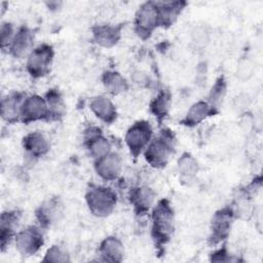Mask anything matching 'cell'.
I'll return each instance as SVG.
<instances>
[{"instance_id":"obj_1","label":"cell","mask_w":263,"mask_h":263,"mask_svg":"<svg viewBox=\"0 0 263 263\" xmlns=\"http://www.w3.org/2000/svg\"><path fill=\"white\" fill-rule=\"evenodd\" d=\"M150 234L160 253L170 242L175 231V212L167 198L158 199L150 212Z\"/></svg>"},{"instance_id":"obj_2","label":"cell","mask_w":263,"mask_h":263,"mask_svg":"<svg viewBox=\"0 0 263 263\" xmlns=\"http://www.w3.org/2000/svg\"><path fill=\"white\" fill-rule=\"evenodd\" d=\"M177 145L176 135L168 127H163L159 133L153 137L143 156L145 161L155 170L164 168L173 154L175 153Z\"/></svg>"},{"instance_id":"obj_3","label":"cell","mask_w":263,"mask_h":263,"mask_svg":"<svg viewBox=\"0 0 263 263\" xmlns=\"http://www.w3.org/2000/svg\"><path fill=\"white\" fill-rule=\"evenodd\" d=\"M116 192L108 186L91 184L84 194V200L90 214L97 218H107L117 204Z\"/></svg>"},{"instance_id":"obj_4","label":"cell","mask_w":263,"mask_h":263,"mask_svg":"<svg viewBox=\"0 0 263 263\" xmlns=\"http://www.w3.org/2000/svg\"><path fill=\"white\" fill-rule=\"evenodd\" d=\"M54 49L51 44L43 42L34 47L26 59V71L33 79H40L46 76L52 67Z\"/></svg>"},{"instance_id":"obj_5","label":"cell","mask_w":263,"mask_h":263,"mask_svg":"<svg viewBox=\"0 0 263 263\" xmlns=\"http://www.w3.org/2000/svg\"><path fill=\"white\" fill-rule=\"evenodd\" d=\"M158 28H160L158 2L146 1L142 3L135 14V33L142 40H147Z\"/></svg>"},{"instance_id":"obj_6","label":"cell","mask_w":263,"mask_h":263,"mask_svg":"<svg viewBox=\"0 0 263 263\" xmlns=\"http://www.w3.org/2000/svg\"><path fill=\"white\" fill-rule=\"evenodd\" d=\"M154 137L153 127L148 120L135 121L125 132L124 143L130 155L138 158L142 155Z\"/></svg>"},{"instance_id":"obj_7","label":"cell","mask_w":263,"mask_h":263,"mask_svg":"<svg viewBox=\"0 0 263 263\" xmlns=\"http://www.w3.org/2000/svg\"><path fill=\"white\" fill-rule=\"evenodd\" d=\"M13 243L21 256L32 257L44 246L43 229L39 225H29L16 232Z\"/></svg>"},{"instance_id":"obj_8","label":"cell","mask_w":263,"mask_h":263,"mask_svg":"<svg viewBox=\"0 0 263 263\" xmlns=\"http://www.w3.org/2000/svg\"><path fill=\"white\" fill-rule=\"evenodd\" d=\"M236 216L231 205L216 211L212 217L210 224L209 241L212 246L216 247L224 243V241L230 235V231Z\"/></svg>"},{"instance_id":"obj_9","label":"cell","mask_w":263,"mask_h":263,"mask_svg":"<svg viewBox=\"0 0 263 263\" xmlns=\"http://www.w3.org/2000/svg\"><path fill=\"white\" fill-rule=\"evenodd\" d=\"M82 142L87 154L93 160H97L113 151L112 143L104 135L102 128L97 125H89L83 130Z\"/></svg>"},{"instance_id":"obj_10","label":"cell","mask_w":263,"mask_h":263,"mask_svg":"<svg viewBox=\"0 0 263 263\" xmlns=\"http://www.w3.org/2000/svg\"><path fill=\"white\" fill-rule=\"evenodd\" d=\"M38 121H48V108L44 96L37 93L25 97L21 111V122L30 124Z\"/></svg>"},{"instance_id":"obj_11","label":"cell","mask_w":263,"mask_h":263,"mask_svg":"<svg viewBox=\"0 0 263 263\" xmlns=\"http://www.w3.org/2000/svg\"><path fill=\"white\" fill-rule=\"evenodd\" d=\"M35 31L28 26H21L16 29L6 51L14 59H27L35 47Z\"/></svg>"},{"instance_id":"obj_12","label":"cell","mask_w":263,"mask_h":263,"mask_svg":"<svg viewBox=\"0 0 263 263\" xmlns=\"http://www.w3.org/2000/svg\"><path fill=\"white\" fill-rule=\"evenodd\" d=\"M93 168L98 177L105 182L116 181L120 178L123 162L121 156L114 151H111L107 155L93 160Z\"/></svg>"},{"instance_id":"obj_13","label":"cell","mask_w":263,"mask_h":263,"mask_svg":"<svg viewBox=\"0 0 263 263\" xmlns=\"http://www.w3.org/2000/svg\"><path fill=\"white\" fill-rule=\"evenodd\" d=\"M64 204L59 196H52L44 200L35 211V218L42 229L55 224L63 216Z\"/></svg>"},{"instance_id":"obj_14","label":"cell","mask_w":263,"mask_h":263,"mask_svg":"<svg viewBox=\"0 0 263 263\" xmlns=\"http://www.w3.org/2000/svg\"><path fill=\"white\" fill-rule=\"evenodd\" d=\"M128 200L137 216L149 214L157 201L155 191L146 185H139L130 188L128 192Z\"/></svg>"},{"instance_id":"obj_15","label":"cell","mask_w":263,"mask_h":263,"mask_svg":"<svg viewBox=\"0 0 263 263\" xmlns=\"http://www.w3.org/2000/svg\"><path fill=\"white\" fill-rule=\"evenodd\" d=\"M22 147L30 160H38L50 151L49 139L41 132H30L24 136Z\"/></svg>"},{"instance_id":"obj_16","label":"cell","mask_w":263,"mask_h":263,"mask_svg":"<svg viewBox=\"0 0 263 263\" xmlns=\"http://www.w3.org/2000/svg\"><path fill=\"white\" fill-rule=\"evenodd\" d=\"M22 219V212L18 210H6L0 216V249L4 253L13 241L18 224Z\"/></svg>"},{"instance_id":"obj_17","label":"cell","mask_w":263,"mask_h":263,"mask_svg":"<svg viewBox=\"0 0 263 263\" xmlns=\"http://www.w3.org/2000/svg\"><path fill=\"white\" fill-rule=\"evenodd\" d=\"M122 29V24H98L91 28V39L100 47L112 48L120 41Z\"/></svg>"},{"instance_id":"obj_18","label":"cell","mask_w":263,"mask_h":263,"mask_svg":"<svg viewBox=\"0 0 263 263\" xmlns=\"http://www.w3.org/2000/svg\"><path fill=\"white\" fill-rule=\"evenodd\" d=\"M217 114H219L218 108L212 106L205 100H199L189 107L184 117L180 120V124L186 127H195L205 119Z\"/></svg>"},{"instance_id":"obj_19","label":"cell","mask_w":263,"mask_h":263,"mask_svg":"<svg viewBox=\"0 0 263 263\" xmlns=\"http://www.w3.org/2000/svg\"><path fill=\"white\" fill-rule=\"evenodd\" d=\"M26 95L21 91H11L1 99L0 114L2 119L8 124L21 121V111Z\"/></svg>"},{"instance_id":"obj_20","label":"cell","mask_w":263,"mask_h":263,"mask_svg":"<svg viewBox=\"0 0 263 263\" xmlns=\"http://www.w3.org/2000/svg\"><path fill=\"white\" fill-rule=\"evenodd\" d=\"M89 109L91 113L102 122L112 124L116 121L118 112L114 102L105 95H99L89 101Z\"/></svg>"},{"instance_id":"obj_21","label":"cell","mask_w":263,"mask_h":263,"mask_svg":"<svg viewBox=\"0 0 263 263\" xmlns=\"http://www.w3.org/2000/svg\"><path fill=\"white\" fill-rule=\"evenodd\" d=\"M124 254L123 242L115 235L106 236L98 247V256L103 262L119 263L123 260Z\"/></svg>"},{"instance_id":"obj_22","label":"cell","mask_w":263,"mask_h":263,"mask_svg":"<svg viewBox=\"0 0 263 263\" xmlns=\"http://www.w3.org/2000/svg\"><path fill=\"white\" fill-rule=\"evenodd\" d=\"M177 173L183 185H192L199 173V163L190 152H183L177 159Z\"/></svg>"},{"instance_id":"obj_23","label":"cell","mask_w":263,"mask_h":263,"mask_svg":"<svg viewBox=\"0 0 263 263\" xmlns=\"http://www.w3.org/2000/svg\"><path fill=\"white\" fill-rule=\"evenodd\" d=\"M173 97L167 88H162L152 98L149 103V112L155 118L157 123L161 125L170 115L172 109Z\"/></svg>"},{"instance_id":"obj_24","label":"cell","mask_w":263,"mask_h":263,"mask_svg":"<svg viewBox=\"0 0 263 263\" xmlns=\"http://www.w3.org/2000/svg\"><path fill=\"white\" fill-rule=\"evenodd\" d=\"M187 6L185 1H166L158 2L159 11V25L160 28H171L182 14L183 10Z\"/></svg>"},{"instance_id":"obj_25","label":"cell","mask_w":263,"mask_h":263,"mask_svg":"<svg viewBox=\"0 0 263 263\" xmlns=\"http://www.w3.org/2000/svg\"><path fill=\"white\" fill-rule=\"evenodd\" d=\"M44 98L48 108V121H60L66 114V103L61 90L57 87L47 89Z\"/></svg>"},{"instance_id":"obj_26","label":"cell","mask_w":263,"mask_h":263,"mask_svg":"<svg viewBox=\"0 0 263 263\" xmlns=\"http://www.w3.org/2000/svg\"><path fill=\"white\" fill-rule=\"evenodd\" d=\"M101 80L105 89L114 96L125 92L129 87L127 79L116 70L104 71Z\"/></svg>"},{"instance_id":"obj_27","label":"cell","mask_w":263,"mask_h":263,"mask_svg":"<svg viewBox=\"0 0 263 263\" xmlns=\"http://www.w3.org/2000/svg\"><path fill=\"white\" fill-rule=\"evenodd\" d=\"M227 93V80L224 75H220L216 78L215 82L213 83L209 96H208V102L219 109L220 105L223 103L225 97Z\"/></svg>"},{"instance_id":"obj_28","label":"cell","mask_w":263,"mask_h":263,"mask_svg":"<svg viewBox=\"0 0 263 263\" xmlns=\"http://www.w3.org/2000/svg\"><path fill=\"white\" fill-rule=\"evenodd\" d=\"M42 262H54V263H67L71 261L70 258V254L68 252V250L66 249V247L60 245V243H54L52 246H50L42 260Z\"/></svg>"},{"instance_id":"obj_29","label":"cell","mask_w":263,"mask_h":263,"mask_svg":"<svg viewBox=\"0 0 263 263\" xmlns=\"http://www.w3.org/2000/svg\"><path fill=\"white\" fill-rule=\"evenodd\" d=\"M15 27L10 22H2L0 26V42L2 50H7L14 34H15Z\"/></svg>"},{"instance_id":"obj_30","label":"cell","mask_w":263,"mask_h":263,"mask_svg":"<svg viewBox=\"0 0 263 263\" xmlns=\"http://www.w3.org/2000/svg\"><path fill=\"white\" fill-rule=\"evenodd\" d=\"M255 72V65L250 59H241L236 66V76L239 80L246 81L253 77Z\"/></svg>"},{"instance_id":"obj_31","label":"cell","mask_w":263,"mask_h":263,"mask_svg":"<svg viewBox=\"0 0 263 263\" xmlns=\"http://www.w3.org/2000/svg\"><path fill=\"white\" fill-rule=\"evenodd\" d=\"M191 41L196 48H203L210 41V32L203 26L195 27L191 32Z\"/></svg>"},{"instance_id":"obj_32","label":"cell","mask_w":263,"mask_h":263,"mask_svg":"<svg viewBox=\"0 0 263 263\" xmlns=\"http://www.w3.org/2000/svg\"><path fill=\"white\" fill-rule=\"evenodd\" d=\"M232 109L237 113V114H242L248 111V108L251 105V98L248 93L241 92L236 95L233 100H232Z\"/></svg>"},{"instance_id":"obj_33","label":"cell","mask_w":263,"mask_h":263,"mask_svg":"<svg viewBox=\"0 0 263 263\" xmlns=\"http://www.w3.org/2000/svg\"><path fill=\"white\" fill-rule=\"evenodd\" d=\"M211 262H229L232 261V256L228 252L227 248L222 243L219 248L214 250L210 255Z\"/></svg>"},{"instance_id":"obj_34","label":"cell","mask_w":263,"mask_h":263,"mask_svg":"<svg viewBox=\"0 0 263 263\" xmlns=\"http://www.w3.org/2000/svg\"><path fill=\"white\" fill-rule=\"evenodd\" d=\"M255 119L250 112H245L239 115V125L245 133H250L254 127Z\"/></svg>"}]
</instances>
